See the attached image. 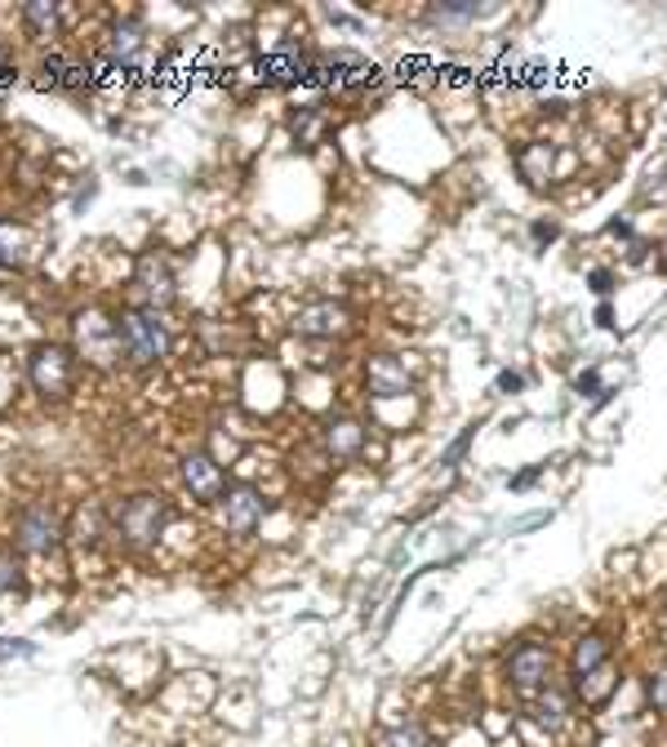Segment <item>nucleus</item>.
Listing matches in <instances>:
<instances>
[{
  "mask_svg": "<svg viewBox=\"0 0 667 747\" xmlns=\"http://www.w3.org/2000/svg\"><path fill=\"white\" fill-rule=\"evenodd\" d=\"M72 334H76V352H80L89 365H102V370H107V365L121 361V320H111L107 311H98V307L76 311Z\"/></svg>",
  "mask_w": 667,
  "mask_h": 747,
  "instance_id": "nucleus-1",
  "label": "nucleus"
},
{
  "mask_svg": "<svg viewBox=\"0 0 667 747\" xmlns=\"http://www.w3.org/2000/svg\"><path fill=\"white\" fill-rule=\"evenodd\" d=\"M121 348L134 365H156L170 352V326L161 320V311L152 307H134L121 316Z\"/></svg>",
  "mask_w": 667,
  "mask_h": 747,
  "instance_id": "nucleus-2",
  "label": "nucleus"
},
{
  "mask_svg": "<svg viewBox=\"0 0 667 747\" xmlns=\"http://www.w3.org/2000/svg\"><path fill=\"white\" fill-rule=\"evenodd\" d=\"M170 520V507L161 494H130L117 507V534L130 548H152L161 539V529Z\"/></svg>",
  "mask_w": 667,
  "mask_h": 747,
  "instance_id": "nucleus-3",
  "label": "nucleus"
},
{
  "mask_svg": "<svg viewBox=\"0 0 667 747\" xmlns=\"http://www.w3.org/2000/svg\"><path fill=\"white\" fill-rule=\"evenodd\" d=\"M28 378H32V387H36L45 400H63V396L72 392V383H76L72 352L58 348V343L32 348V356H28Z\"/></svg>",
  "mask_w": 667,
  "mask_h": 747,
  "instance_id": "nucleus-4",
  "label": "nucleus"
},
{
  "mask_svg": "<svg viewBox=\"0 0 667 747\" xmlns=\"http://www.w3.org/2000/svg\"><path fill=\"white\" fill-rule=\"evenodd\" d=\"M134 298H139V307H152V311H165L170 303H174V267H170V259L165 254H156V250H147V254H139V263H134Z\"/></svg>",
  "mask_w": 667,
  "mask_h": 747,
  "instance_id": "nucleus-5",
  "label": "nucleus"
},
{
  "mask_svg": "<svg viewBox=\"0 0 667 747\" xmlns=\"http://www.w3.org/2000/svg\"><path fill=\"white\" fill-rule=\"evenodd\" d=\"M507 681L529 699V694H538V690H547L551 685V650L547 646H521L512 659H507Z\"/></svg>",
  "mask_w": 667,
  "mask_h": 747,
  "instance_id": "nucleus-6",
  "label": "nucleus"
},
{
  "mask_svg": "<svg viewBox=\"0 0 667 747\" xmlns=\"http://www.w3.org/2000/svg\"><path fill=\"white\" fill-rule=\"evenodd\" d=\"M58 539H63V525H58V516H54L50 507H28V512L19 516V525H14V543H19V552L45 557V552L58 548Z\"/></svg>",
  "mask_w": 667,
  "mask_h": 747,
  "instance_id": "nucleus-7",
  "label": "nucleus"
},
{
  "mask_svg": "<svg viewBox=\"0 0 667 747\" xmlns=\"http://www.w3.org/2000/svg\"><path fill=\"white\" fill-rule=\"evenodd\" d=\"M294 330L303 339H339L348 334V307L334 303V298H320V303H307L294 320Z\"/></svg>",
  "mask_w": 667,
  "mask_h": 747,
  "instance_id": "nucleus-8",
  "label": "nucleus"
},
{
  "mask_svg": "<svg viewBox=\"0 0 667 747\" xmlns=\"http://www.w3.org/2000/svg\"><path fill=\"white\" fill-rule=\"evenodd\" d=\"M218 503H222V529H228V534H254V529H259V520H263V494H259L254 485H232Z\"/></svg>",
  "mask_w": 667,
  "mask_h": 747,
  "instance_id": "nucleus-9",
  "label": "nucleus"
},
{
  "mask_svg": "<svg viewBox=\"0 0 667 747\" xmlns=\"http://www.w3.org/2000/svg\"><path fill=\"white\" fill-rule=\"evenodd\" d=\"M365 387H370V396L392 400V396H405L414 387V378H409L401 356H374L370 370H365Z\"/></svg>",
  "mask_w": 667,
  "mask_h": 747,
  "instance_id": "nucleus-10",
  "label": "nucleus"
},
{
  "mask_svg": "<svg viewBox=\"0 0 667 747\" xmlns=\"http://www.w3.org/2000/svg\"><path fill=\"white\" fill-rule=\"evenodd\" d=\"M183 485L192 490V498L218 503V498H222V468H218L209 454H187V459H183Z\"/></svg>",
  "mask_w": 667,
  "mask_h": 747,
  "instance_id": "nucleus-11",
  "label": "nucleus"
},
{
  "mask_svg": "<svg viewBox=\"0 0 667 747\" xmlns=\"http://www.w3.org/2000/svg\"><path fill=\"white\" fill-rule=\"evenodd\" d=\"M325 450L339 459V463L357 459V454L365 450V427H361L357 418H329V422H325Z\"/></svg>",
  "mask_w": 667,
  "mask_h": 747,
  "instance_id": "nucleus-12",
  "label": "nucleus"
},
{
  "mask_svg": "<svg viewBox=\"0 0 667 747\" xmlns=\"http://www.w3.org/2000/svg\"><path fill=\"white\" fill-rule=\"evenodd\" d=\"M259 76H263L267 85L303 80V76H307V58H303L294 45H281V50H272V54H263V58H259Z\"/></svg>",
  "mask_w": 667,
  "mask_h": 747,
  "instance_id": "nucleus-13",
  "label": "nucleus"
},
{
  "mask_svg": "<svg viewBox=\"0 0 667 747\" xmlns=\"http://www.w3.org/2000/svg\"><path fill=\"white\" fill-rule=\"evenodd\" d=\"M41 85H50V89H80L85 85V67L63 58V54H45L41 58Z\"/></svg>",
  "mask_w": 667,
  "mask_h": 747,
  "instance_id": "nucleus-14",
  "label": "nucleus"
},
{
  "mask_svg": "<svg viewBox=\"0 0 667 747\" xmlns=\"http://www.w3.org/2000/svg\"><path fill=\"white\" fill-rule=\"evenodd\" d=\"M551 161H556V152H551L547 143H529V147H521L516 169L525 174V183H529V187H543V183L551 178Z\"/></svg>",
  "mask_w": 667,
  "mask_h": 747,
  "instance_id": "nucleus-15",
  "label": "nucleus"
},
{
  "mask_svg": "<svg viewBox=\"0 0 667 747\" xmlns=\"http://www.w3.org/2000/svg\"><path fill=\"white\" fill-rule=\"evenodd\" d=\"M23 23L32 32V41H54L58 36V6L54 0H32L23 10Z\"/></svg>",
  "mask_w": 667,
  "mask_h": 747,
  "instance_id": "nucleus-16",
  "label": "nucleus"
},
{
  "mask_svg": "<svg viewBox=\"0 0 667 747\" xmlns=\"http://www.w3.org/2000/svg\"><path fill=\"white\" fill-rule=\"evenodd\" d=\"M139 50H143V32H139L134 23H125V28L111 32V41H107V63L130 67V63L139 58Z\"/></svg>",
  "mask_w": 667,
  "mask_h": 747,
  "instance_id": "nucleus-17",
  "label": "nucleus"
},
{
  "mask_svg": "<svg viewBox=\"0 0 667 747\" xmlns=\"http://www.w3.org/2000/svg\"><path fill=\"white\" fill-rule=\"evenodd\" d=\"M605 655H610V640H605V636H588V640H579V650H575V672H579V677L597 672V668L605 663Z\"/></svg>",
  "mask_w": 667,
  "mask_h": 747,
  "instance_id": "nucleus-18",
  "label": "nucleus"
},
{
  "mask_svg": "<svg viewBox=\"0 0 667 747\" xmlns=\"http://www.w3.org/2000/svg\"><path fill=\"white\" fill-rule=\"evenodd\" d=\"M566 716H570V699L556 690V685H547V694L538 699V721L556 729V725H566Z\"/></svg>",
  "mask_w": 667,
  "mask_h": 747,
  "instance_id": "nucleus-19",
  "label": "nucleus"
},
{
  "mask_svg": "<svg viewBox=\"0 0 667 747\" xmlns=\"http://www.w3.org/2000/svg\"><path fill=\"white\" fill-rule=\"evenodd\" d=\"M619 685V677L601 663L597 672H588V677H579V690H583V703H605V694Z\"/></svg>",
  "mask_w": 667,
  "mask_h": 747,
  "instance_id": "nucleus-20",
  "label": "nucleus"
},
{
  "mask_svg": "<svg viewBox=\"0 0 667 747\" xmlns=\"http://www.w3.org/2000/svg\"><path fill=\"white\" fill-rule=\"evenodd\" d=\"M383 747H431V738H427L423 725H396V729L383 738Z\"/></svg>",
  "mask_w": 667,
  "mask_h": 747,
  "instance_id": "nucleus-21",
  "label": "nucleus"
},
{
  "mask_svg": "<svg viewBox=\"0 0 667 747\" xmlns=\"http://www.w3.org/2000/svg\"><path fill=\"white\" fill-rule=\"evenodd\" d=\"M23 587V570H19V561L10 557V552H0V596L6 592H19Z\"/></svg>",
  "mask_w": 667,
  "mask_h": 747,
  "instance_id": "nucleus-22",
  "label": "nucleus"
},
{
  "mask_svg": "<svg viewBox=\"0 0 667 747\" xmlns=\"http://www.w3.org/2000/svg\"><path fill=\"white\" fill-rule=\"evenodd\" d=\"M481 10L477 6H436L431 10V23H468V19H477Z\"/></svg>",
  "mask_w": 667,
  "mask_h": 747,
  "instance_id": "nucleus-23",
  "label": "nucleus"
},
{
  "mask_svg": "<svg viewBox=\"0 0 667 747\" xmlns=\"http://www.w3.org/2000/svg\"><path fill=\"white\" fill-rule=\"evenodd\" d=\"M649 703H654L658 712H667V668L654 672V681H649Z\"/></svg>",
  "mask_w": 667,
  "mask_h": 747,
  "instance_id": "nucleus-24",
  "label": "nucleus"
},
{
  "mask_svg": "<svg viewBox=\"0 0 667 747\" xmlns=\"http://www.w3.org/2000/svg\"><path fill=\"white\" fill-rule=\"evenodd\" d=\"M28 659V655H36V646H28V640H6V636H0V659Z\"/></svg>",
  "mask_w": 667,
  "mask_h": 747,
  "instance_id": "nucleus-25",
  "label": "nucleus"
},
{
  "mask_svg": "<svg viewBox=\"0 0 667 747\" xmlns=\"http://www.w3.org/2000/svg\"><path fill=\"white\" fill-rule=\"evenodd\" d=\"M472 437H477V427H468V432H463V437H459L450 450H445V459H440V463H445V468H455V463H459V454L468 450V441H472Z\"/></svg>",
  "mask_w": 667,
  "mask_h": 747,
  "instance_id": "nucleus-26",
  "label": "nucleus"
},
{
  "mask_svg": "<svg viewBox=\"0 0 667 747\" xmlns=\"http://www.w3.org/2000/svg\"><path fill=\"white\" fill-rule=\"evenodd\" d=\"M583 396H601V374L597 370H588V374H579V383H575Z\"/></svg>",
  "mask_w": 667,
  "mask_h": 747,
  "instance_id": "nucleus-27",
  "label": "nucleus"
},
{
  "mask_svg": "<svg viewBox=\"0 0 667 747\" xmlns=\"http://www.w3.org/2000/svg\"><path fill=\"white\" fill-rule=\"evenodd\" d=\"M592 289H597V294H610V289H614V276H610V272H592Z\"/></svg>",
  "mask_w": 667,
  "mask_h": 747,
  "instance_id": "nucleus-28",
  "label": "nucleus"
},
{
  "mask_svg": "<svg viewBox=\"0 0 667 747\" xmlns=\"http://www.w3.org/2000/svg\"><path fill=\"white\" fill-rule=\"evenodd\" d=\"M499 392H521V374L503 370V374H499Z\"/></svg>",
  "mask_w": 667,
  "mask_h": 747,
  "instance_id": "nucleus-29",
  "label": "nucleus"
},
{
  "mask_svg": "<svg viewBox=\"0 0 667 747\" xmlns=\"http://www.w3.org/2000/svg\"><path fill=\"white\" fill-rule=\"evenodd\" d=\"M538 472H543V468H529V472H521V476L512 481V490H525V485H534V481H538Z\"/></svg>",
  "mask_w": 667,
  "mask_h": 747,
  "instance_id": "nucleus-30",
  "label": "nucleus"
},
{
  "mask_svg": "<svg viewBox=\"0 0 667 747\" xmlns=\"http://www.w3.org/2000/svg\"><path fill=\"white\" fill-rule=\"evenodd\" d=\"M534 237H538V241H556V228H551V223H534Z\"/></svg>",
  "mask_w": 667,
  "mask_h": 747,
  "instance_id": "nucleus-31",
  "label": "nucleus"
},
{
  "mask_svg": "<svg viewBox=\"0 0 667 747\" xmlns=\"http://www.w3.org/2000/svg\"><path fill=\"white\" fill-rule=\"evenodd\" d=\"M0 228H6V223H0Z\"/></svg>",
  "mask_w": 667,
  "mask_h": 747,
  "instance_id": "nucleus-32",
  "label": "nucleus"
}]
</instances>
